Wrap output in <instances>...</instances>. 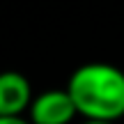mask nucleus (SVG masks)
<instances>
[{"label": "nucleus", "instance_id": "20e7f679", "mask_svg": "<svg viewBox=\"0 0 124 124\" xmlns=\"http://www.w3.org/2000/svg\"><path fill=\"white\" fill-rule=\"evenodd\" d=\"M0 124H30V120H23V117H0Z\"/></svg>", "mask_w": 124, "mask_h": 124}, {"label": "nucleus", "instance_id": "39448f33", "mask_svg": "<svg viewBox=\"0 0 124 124\" xmlns=\"http://www.w3.org/2000/svg\"><path fill=\"white\" fill-rule=\"evenodd\" d=\"M83 124H117V122H92V120H85Z\"/></svg>", "mask_w": 124, "mask_h": 124}, {"label": "nucleus", "instance_id": "f257e3e1", "mask_svg": "<svg viewBox=\"0 0 124 124\" xmlns=\"http://www.w3.org/2000/svg\"><path fill=\"white\" fill-rule=\"evenodd\" d=\"M76 113L92 122H117L124 117V71L108 62H87L67 83Z\"/></svg>", "mask_w": 124, "mask_h": 124}, {"label": "nucleus", "instance_id": "f03ea898", "mask_svg": "<svg viewBox=\"0 0 124 124\" xmlns=\"http://www.w3.org/2000/svg\"><path fill=\"white\" fill-rule=\"evenodd\" d=\"M30 124H71L78 113L67 90H44L30 103Z\"/></svg>", "mask_w": 124, "mask_h": 124}, {"label": "nucleus", "instance_id": "7ed1b4c3", "mask_svg": "<svg viewBox=\"0 0 124 124\" xmlns=\"http://www.w3.org/2000/svg\"><path fill=\"white\" fill-rule=\"evenodd\" d=\"M32 99L30 80L21 71H0V117H21Z\"/></svg>", "mask_w": 124, "mask_h": 124}]
</instances>
